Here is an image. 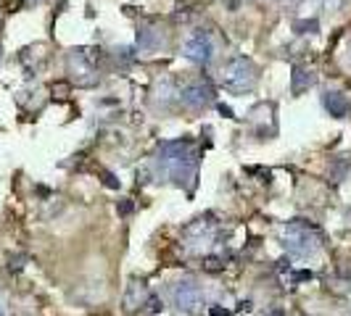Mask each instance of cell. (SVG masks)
Returning a JSON list of instances; mask_svg holds the SVG:
<instances>
[{"instance_id":"cell-1","label":"cell","mask_w":351,"mask_h":316,"mask_svg":"<svg viewBox=\"0 0 351 316\" xmlns=\"http://www.w3.org/2000/svg\"><path fill=\"white\" fill-rule=\"evenodd\" d=\"M156 171L161 176H169L180 187H190L196 184L198 174V151L190 140H172L161 143L159 153H156Z\"/></svg>"},{"instance_id":"cell-2","label":"cell","mask_w":351,"mask_h":316,"mask_svg":"<svg viewBox=\"0 0 351 316\" xmlns=\"http://www.w3.org/2000/svg\"><path fill=\"white\" fill-rule=\"evenodd\" d=\"M283 248L288 250L291 256L309 258L322 248V235L314 224H309V221L293 219L283 227Z\"/></svg>"},{"instance_id":"cell-3","label":"cell","mask_w":351,"mask_h":316,"mask_svg":"<svg viewBox=\"0 0 351 316\" xmlns=\"http://www.w3.org/2000/svg\"><path fill=\"white\" fill-rule=\"evenodd\" d=\"M219 79L230 92H248V90H254L256 79H259V71H256L251 58L238 55V58H230L225 66H222Z\"/></svg>"},{"instance_id":"cell-4","label":"cell","mask_w":351,"mask_h":316,"mask_svg":"<svg viewBox=\"0 0 351 316\" xmlns=\"http://www.w3.org/2000/svg\"><path fill=\"white\" fill-rule=\"evenodd\" d=\"M66 69L71 74V79L77 82V87H92L98 82V69L95 61L85 48H74L66 58Z\"/></svg>"},{"instance_id":"cell-5","label":"cell","mask_w":351,"mask_h":316,"mask_svg":"<svg viewBox=\"0 0 351 316\" xmlns=\"http://www.w3.org/2000/svg\"><path fill=\"white\" fill-rule=\"evenodd\" d=\"M180 103L185 108H190V111H203V108H209L211 103H214V87L209 85V82H190V85H185L180 90Z\"/></svg>"},{"instance_id":"cell-6","label":"cell","mask_w":351,"mask_h":316,"mask_svg":"<svg viewBox=\"0 0 351 316\" xmlns=\"http://www.w3.org/2000/svg\"><path fill=\"white\" fill-rule=\"evenodd\" d=\"M182 53H185V58L198 63V66H209L214 61V42H211V37L206 32H196L193 37H188Z\"/></svg>"},{"instance_id":"cell-7","label":"cell","mask_w":351,"mask_h":316,"mask_svg":"<svg viewBox=\"0 0 351 316\" xmlns=\"http://www.w3.org/2000/svg\"><path fill=\"white\" fill-rule=\"evenodd\" d=\"M172 301H174V306H177L180 311H185V314L196 311L198 306L203 303L201 287H198L196 282H190V280H182V282L174 285V290H172Z\"/></svg>"},{"instance_id":"cell-8","label":"cell","mask_w":351,"mask_h":316,"mask_svg":"<svg viewBox=\"0 0 351 316\" xmlns=\"http://www.w3.org/2000/svg\"><path fill=\"white\" fill-rule=\"evenodd\" d=\"M182 235H185V243H188L193 250H201V248H206L211 243V237H214V221L201 216L196 221H190Z\"/></svg>"},{"instance_id":"cell-9","label":"cell","mask_w":351,"mask_h":316,"mask_svg":"<svg viewBox=\"0 0 351 316\" xmlns=\"http://www.w3.org/2000/svg\"><path fill=\"white\" fill-rule=\"evenodd\" d=\"M145 298H148L145 282H140V280H129L127 290H124V298H122L124 311H137V309H140V306L145 303Z\"/></svg>"},{"instance_id":"cell-10","label":"cell","mask_w":351,"mask_h":316,"mask_svg":"<svg viewBox=\"0 0 351 316\" xmlns=\"http://www.w3.org/2000/svg\"><path fill=\"white\" fill-rule=\"evenodd\" d=\"M322 106H325V111L336 119H344L351 108L346 95H341V92H325V95H322Z\"/></svg>"},{"instance_id":"cell-11","label":"cell","mask_w":351,"mask_h":316,"mask_svg":"<svg viewBox=\"0 0 351 316\" xmlns=\"http://www.w3.org/2000/svg\"><path fill=\"white\" fill-rule=\"evenodd\" d=\"M312 85H314V74L309 69H304V66H293V74H291V92L293 95L307 92Z\"/></svg>"},{"instance_id":"cell-12","label":"cell","mask_w":351,"mask_h":316,"mask_svg":"<svg viewBox=\"0 0 351 316\" xmlns=\"http://www.w3.org/2000/svg\"><path fill=\"white\" fill-rule=\"evenodd\" d=\"M161 42H164V37H161L159 29H153V26H140V29H137V48L156 50V48H161Z\"/></svg>"},{"instance_id":"cell-13","label":"cell","mask_w":351,"mask_h":316,"mask_svg":"<svg viewBox=\"0 0 351 316\" xmlns=\"http://www.w3.org/2000/svg\"><path fill=\"white\" fill-rule=\"evenodd\" d=\"M174 98H180V90H174V82L172 79H164L161 85H159V103H169V100Z\"/></svg>"},{"instance_id":"cell-14","label":"cell","mask_w":351,"mask_h":316,"mask_svg":"<svg viewBox=\"0 0 351 316\" xmlns=\"http://www.w3.org/2000/svg\"><path fill=\"white\" fill-rule=\"evenodd\" d=\"M293 29L299 32V34H314V32L320 29V24L314 21V18H312V21H296V24H293Z\"/></svg>"},{"instance_id":"cell-15","label":"cell","mask_w":351,"mask_h":316,"mask_svg":"<svg viewBox=\"0 0 351 316\" xmlns=\"http://www.w3.org/2000/svg\"><path fill=\"white\" fill-rule=\"evenodd\" d=\"M203 269H206V272H219V269H222V258H217V256H206V261H203Z\"/></svg>"},{"instance_id":"cell-16","label":"cell","mask_w":351,"mask_h":316,"mask_svg":"<svg viewBox=\"0 0 351 316\" xmlns=\"http://www.w3.org/2000/svg\"><path fill=\"white\" fill-rule=\"evenodd\" d=\"M103 184H106V187H111V190H116L122 182H119V179H116V176L111 174V171H103Z\"/></svg>"},{"instance_id":"cell-17","label":"cell","mask_w":351,"mask_h":316,"mask_svg":"<svg viewBox=\"0 0 351 316\" xmlns=\"http://www.w3.org/2000/svg\"><path fill=\"white\" fill-rule=\"evenodd\" d=\"M161 309H164V303L156 298V295H151V298H148V311H151V314H159Z\"/></svg>"},{"instance_id":"cell-18","label":"cell","mask_w":351,"mask_h":316,"mask_svg":"<svg viewBox=\"0 0 351 316\" xmlns=\"http://www.w3.org/2000/svg\"><path fill=\"white\" fill-rule=\"evenodd\" d=\"M24 261H26L24 256H16V258H11V264H8V269H11V272H18V269L24 266Z\"/></svg>"},{"instance_id":"cell-19","label":"cell","mask_w":351,"mask_h":316,"mask_svg":"<svg viewBox=\"0 0 351 316\" xmlns=\"http://www.w3.org/2000/svg\"><path fill=\"white\" fill-rule=\"evenodd\" d=\"M132 211V203L129 200H124V203H119V213H122V216H127V213Z\"/></svg>"},{"instance_id":"cell-20","label":"cell","mask_w":351,"mask_h":316,"mask_svg":"<svg viewBox=\"0 0 351 316\" xmlns=\"http://www.w3.org/2000/svg\"><path fill=\"white\" fill-rule=\"evenodd\" d=\"M209 314H211V316H230V311H227V309H219V306H214Z\"/></svg>"},{"instance_id":"cell-21","label":"cell","mask_w":351,"mask_h":316,"mask_svg":"<svg viewBox=\"0 0 351 316\" xmlns=\"http://www.w3.org/2000/svg\"><path fill=\"white\" fill-rule=\"evenodd\" d=\"M219 111H222V116H227V119H235L233 108H227V106H219Z\"/></svg>"},{"instance_id":"cell-22","label":"cell","mask_w":351,"mask_h":316,"mask_svg":"<svg viewBox=\"0 0 351 316\" xmlns=\"http://www.w3.org/2000/svg\"><path fill=\"white\" fill-rule=\"evenodd\" d=\"M296 280H299V282H304V280H312V272H299V274H296Z\"/></svg>"},{"instance_id":"cell-23","label":"cell","mask_w":351,"mask_h":316,"mask_svg":"<svg viewBox=\"0 0 351 316\" xmlns=\"http://www.w3.org/2000/svg\"><path fill=\"white\" fill-rule=\"evenodd\" d=\"M240 311H251V301H243V303H240Z\"/></svg>"},{"instance_id":"cell-24","label":"cell","mask_w":351,"mask_h":316,"mask_svg":"<svg viewBox=\"0 0 351 316\" xmlns=\"http://www.w3.org/2000/svg\"><path fill=\"white\" fill-rule=\"evenodd\" d=\"M53 92H66V85H53Z\"/></svg>"},{"instance_id":"cell-25","label":"cell","mask_w":351,"mask_h":316,"mask_svg":"<svg viewBox=\"0 0 351 316\" xmlns=\"http://www.w3.org/2000/svg\"><path fill=\"white\" fill-rule=\"evenodd\" d=\"M272 316H283V311H275V314H272Z\"/></svg>"}]
</instances>
